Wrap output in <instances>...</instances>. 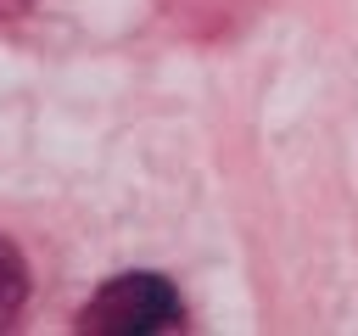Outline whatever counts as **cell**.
Segmentation results:
<instances>
[{
  "instance_id": "obj_1",
  "label": "cell",
  "mask_w": 358,
  "mask_h": 336,
  "mask_svg": "<svg viewBox=\"0 0 358 336\" xmlns=\"http://www.w3.org/2000/svg\"><path fill=\"white\" fill-rule=\"evenodd\" d=\"M179 325H185L179 291L145 269L106 280L78 308V330H90V336H157V330H179Z\"/></svg>"
},
{
  "instance_id": "obj_2",
  "label": "cell",
  "mask_w": 358,
  "mask_h": 336,
  "mask_svg": "<svg viewBox=\"0 0 358 336\" xmlns=\"http://www.w3.org/2000/svg\"><path fill=\"white\" fill-rule=\"evenodd\" d=\"M22 302H28V263L11 241H0V330L17 325Z\"/></svg>"
},
{
  "instance_id": "obj_3",
  "label": "cell",
  "mask_w": 358,
  "mask_h": 336,
  "mask_svg": "<svg viewBox=\"0 0 358 336\" xmlns=\"http://www.w3.org/2000/svg\"><path fill=\"white\" fill-rule=\"evenodd\" d=\"M28 6H39V0H0V17H22Z\"/></svg>"
}]
</instances>
